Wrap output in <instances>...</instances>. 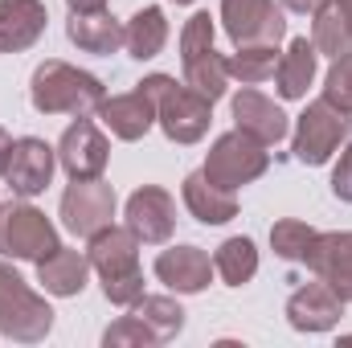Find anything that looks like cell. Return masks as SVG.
Returning <instances> with one entry per match:
<instances>
[{
	"instance_id": "d6a6232c",
	"label": "cell",
	"mask_w": 352,
	"mask_h": 348,
	"mask_svg": "<svg viewBox=\"0 0 352 348\" xmlns=\"http://www.w3.org/2000/svg\"><path fill=\"white\" fill-rule=\"evenodd\" d=\"M320 4H328V0H283V8H291V12H316Z\"/></svg>"
},
{
	"instance_id": "7402d4cb",
	"label": "cell",
	"mask_w": 352,
	"mask_h": 348,
	"mask_svg": "<svg viewBox=\"0 0 352 348\" xmlns=\"http://www.w3.org/2000/svg\"><path fill=\"white\" fill-rule=\"evenodd\" d=\"M87 274H90V259L70 250V246H58L50 259L37 262V279L50 295L58 299H70V295H82L87 291Z\"/></svg>"
},
{
	"instance_id": "cb8c5ba5",
	"label": "cell",
	"mask_w": 352,
	"mask_h": 348,
	"mask_svg": "<svg viewBox=\"0 0 352 348\" xmlns=\"http://www.w3.org/2000/svg\"><path fill=\"white\" fill-rule=\"evenodd\" d=\"M316 62H320L316 45H311L307 37H295V41L287 45V54L278 58V70H274L278 94H283V98H303L307 87L316 83Z\"/></svg>"
},
{
	"instance_id": "4316f807",
	"label": "cell",
	"mask_w": 352,
	"mask_h": 348,
	"mask_svg": "<svg viewBox=\"0 0 352 348\" xmlns=\"http://www.w3.org/2000/svg\"><path fill=\"white\" fill-rule=\"evenodd\" d=\"M213 270L221 274L226 287H246L258 274V250L250 238H226L213 254Z\"/></svg>"
},
{
	"instance_id": "8d00e7d4",
	"label": "cell",
	"mask_w": 352,
	"mask_h": 348,
	"mask_svg": "<svg viewBox=\"0 0 352 348\" xmlns=\"http://www.w3.org/2000/svg\"><path fill=\"white\" fill-rule=\"evenodd\" d=\"M173 4H192V0H173Z\"/></svg>"
},
{
	"instance_id": "83f0119b",
	"label": "cell",
	"mask_w": 352,
	"mask_h": 348,
	"mask_svg": "<svg viewBox=\"0 0 352 348\" xmlns=\"http://www.w3.org/2000/svg\"><path fill=\"white\" fill-rule=\"evenodd\" d=\"M278 45H238L234 58H226V70L230 78H238L242 87H258L266 78H274L278 70Z\"/></svg>"
},
{
	"instance_id": "ba28073f",
	"label": "cell",
	"mask_w": 352,
	"mask_h": 348,
	"mask_svg": "<svg viewBox=\"0 0 352 348\" xmlns=\"http://www.w3.org/2000/svg\"><path fill=\"white\" fill-rule=\"evenodd\" d=\"M54 221L33 205H4L0 209V254L16 262H41L58 250Z\"/></svg>"
},
{
	"instance_id": "1f68e13d",
	"label": "cell",
	"mask_w": 352,
	"mask_h": 348,
	"mask_svg": "<svg viewBox=\"0 0 352 348\" xmlns=\"http://www.w3.org/2000/svg\"><path fill=\"white\" fill-rule=\"evenodd\" d=\"M332 193H336V201H352V144H344V152L332 168Z\"/></svg>"
},
{
	"instance_id": "9c48e42d",
	"label": "cell",
	"mask_w": 352,
	"mask_h": 348,
	"mask_svg": "<svg viewBox=\"0 0 352 348\" xmlns=\"http://www.w3.org/2000/svg\"><path fill=\"white\" fill-rule=\"evenodd\" d=\"M221 29L234 45H278L287 17L274 0H221Z\"/></svg>"
},
{
	"instance_id": "ffe728a7",
	"label": "cell",
	"mask_w": 352,
	"mask_h": 348,
	"mask_svg": "<svg viewBox=\"0 0 352 348\" xmlns=\"http://www.w3.org/2000/svg\"><path fill=\"white\" fill-rule=\"evenodd\" d=\"M180 197H184V209H188L201 226H226V221L238 217V201H234V193L221 188V184H213L205 173H188L184 176Z\"/></svg>"
},
{
	"instance_id": "277c9868",
	"label": "cell",
	"mask_w": 352,
	"mask_h": 348,
	"mask_svg": "<svg viewBox=\"0 0 352 348\" xmlns=\"http://www.w3.org/2000/svg\"><path fill=\"white\" fill-rule=\"evenodd\" d=\"M54 328V307L37 295L8 262L0 259V336L16 345H37Z\"/></svg>"
},
{
	"instance_id": "e0dca14e",
	"label": "cell",
	"mask_w": 352,
	"mask_h": 348,
	"mask_svg": "<svg viewBox=\"0 0 352 348\" xmlns=\"http://www.w3.org/2000/svg\"><path fill=\"white\" fill-rule=\"evenodd\" d=\"M234 123H238V131L254 135L266 148L278 144V140H287V131H291L283 107H274L263 90H254V87H242L234 94Z\"/></svg>"
},
{
	"instance_id": "5b68a950",
	"label": "cell",
	"mask_w": 352,
	"mask_h": 348,
	"mask_svg": "<svg viewBox=\"0 0 352 348\" xmlns=\"http://www.w3.org/2000/svg\"><path fill=\"white\" fill-rule=\"evenodd\" d=\"M180 66H184V83L205 94L209 102H217L230 90V70L226 58L213 50V17L209 12H192L180 29Z\"/></svg>"
},
{
	"instance_id": "7a4b0ae2",
	"label": "cell",
	"mask_w": 352,
	"mask_h": 348,
	"mask_svg": "<svg viewBox=\"0 0 352 348\" xmlns=\"http://www.w3.org/2000/svg\"><path fill=\"white\" fill-rule=\"evenodd\" d=\"M29 98H33V107H37L41 115H74V119H82V115H94V111L102 107L107 87H102L90 70H78V66H70V62L50 58V62H41V66L33 70V78H29Z\"/></svg>"
},
{
	"instance_id": "9a60e30c",
	"label": "cell",
	"mask_w": 352,
	"mask_h": 348,
	"mask_svg": "<svg viewBox=\"0 0 352 348\" xmlns=\"http://www.w3.org/2000/svg\"><path fill=\"white\" fill-rule=\"evenodd\" d=\"M98 115H102V123L111 127L115 140L135 144V140H144V135L156 127V98L144 87L127 90V94H111V98H102Z\"/></svg>"
},
{
	"instance_id": "d590c367",
	"label": "cell",
	"mask_w": 352,
	"mask_h": 348,
	"mask_svg": "<svg viewBox=\"0 0 352 348\" xmlns=\"http://www.w3.org/2000/svg\"><path fill=\"white\" fill-rule=\"evenodd\" d=\"M340 8H344V17H349V25H352V0H336Z\"/></svg>"
},
{
	"instance_id": "3957f363",
	"label": "cell",
	"mask_w": 352,
	"mask_h": 348,
	"mask_svg": "<svg viewBox=\"0 0 352 348\" xmlns=\"http://www.w3.org/2000/svg\"><path fill=\"white\" fill-rule=\"evenodd\" d=\"M140 87L156 98V123L173 144L205 140V131L213 123V102L205 94H197L188 83H176L173 74H148Z\"/></svg>"
},
{
	"instance_id": "8fae6325",
	"label": "cell",
	"mask_w": 352,
	"mask_h": 348,
	"mask_svg": "<svg viewBox=\"0 0 352 348\" xmlns=\"http://www.w3.org/2000/svg\"><path fill=\"white\" fill-rule=\"evenodd\" d=\"M107 160H111V144H107V135L90 123V115L74 119V123L62 131V140H58V164L66 168L70 180H94V176H102Z\"/></svg>"
},
{
	"instance_id": "e575fe53",
	"label": "cell",
	"mask_w": 352,
	"mask_h": 348,
	"mask_svg": "<svg viewBox=\"0 0 352 348\" xmlns=\"http://www.w3.org/2000/svg\"><path fill=\"white\" fill-rule=\"evenodd\" d=\"M70 12H94V8H107V0H66Z\"/></svg>"
},
{
	"instance_id": "f546056e",
	"label": "cell",
	"mask_w": 352,
	"mask_h": 348,
	"mask_svg": "<svg viewBox=\"0 0 352 348\" xmlns=\"http://www.w3.org/2000/svg\"><path fill=\"white\" fill-rule=\"evenodd\" d=\"M324 98H328L332 107H340V111L352 115V58L332 62V70H328V78H324Z\"/></svg>"
},
{
	"instance_id": "6da1fadb",
	"label": "cell",
	"mask_w": 352,
	"mask_h": 348,
	"mask_svg": "<svg viewBox=\"0 0 352 348\" xmlns=\"http://www.w3.org/2000/svg\"><path fill=\"white\" fill-rule=\"evenodd\" d=\"M90 270L102 279V295L115 307H131L144 295V270H140V238L123 226H107L90 238L87 246Z\"/></svg>"
},
{
	"instance_id": "52a82bcc",
	"label": "cell",
	"mask_w": 352,
	"mask_h": 348,
	"mask_svg": "<svg viewBox=\"0 0 352 348\" xmlns=\"http://www.w3.org/2000/svg\"><path fill=\"white\" fill-rule=\"evenodd\" d=\"M266 168H270V152H266V144H258L254 135H246V131L234 127V131H226V135L213 140V148H209L201 173L209 176L213 184H221V188L234 193V188L258 180Z\"/></svg>"
},
{
	"instance_id": "f1b7e54d",
	"label": "cell",
	"mask_w": 352,
	"mask_h": 348,
	"mask_svg": "<svg viewBox=\"0 0 352 348\" xmlns=\"http://www.w3.org/2000/svg\"><path fill=\"white\" fill-rule=\"evenodd\" d=\"M316 238H320V230H311L299 217H283V221L270 226V246H274V254L283 262H307Z\"/></svg>"
},
{
	"instance_id": "d6986e66",
	"label": "cell",
	"mask_w": 352,
	"mask_h": 348,
	"mask_svg": "<svg viewBox=\"0 0 352 348\" xmlns=\"http://www.w3.org/2000/svg\"><path fill=\"white\" fill-rule=\"evenodd\" d=\"M45 21L50 12L41 0H0V54H21L37 45Z\"/></svg>"
},
{
	"instance_id": "484cf974",
	"label": "cell",
	"mask_w": 352,
	"mask_h": 348,
	"mask_svg": "<svg viewBox=\"0 0 352 348\" xmlns=\"http://www.w3.org/2000/svg\"><path fill=\"white\" fill-rule=\"evenodd\" d=\"M131 316L152 332L156 345H168V340H176L184 332V307L173 295H140L131 303Z\"/></svg>"
},
{
	"instance_id": "ac0fdd59",
	"label": "cell",
	"mask_w": 352,
	"mask_h": 348,
	"mask_svg": "<svg viewBox=\"0 0 352 348\" xmlns=\"http://www.w3.org/2000/svg\"><path fill=\"white\" fill-rule=\"evenodd\" d=\"M156 279L173 287L176 295H197L213 279V259L201 246H173L156 259Z\"/></svg>"
},
{
	"instance_id": "d4e9b609",
	"label": "cell",
	"mask_w": 352,
	"mask_h": 348,
	"mask_svg": "<svg viewBox=\"0 0 352 348\" xmlns=\"http://www.w3.org/2000/svg\"><path fill=\"white\" fill-rule=\"evenodd\" d=\"M311 17H316L311 21V45H316V54H324L332 62L352 58V25H349V17H344V8L336 0H328Z\"/></svg>"
},
{
	"instance_id": "5bb4252c",
	"label": "cell",
	"mask_w": 352,
	"mask_h": 348,
	"mask_svg": "<svg viewBox=\"0 0 352 348\" xmlns=\"http://www.w3.org/2000/svg\"><path fill=\"white\" fill-rule=\"evenodd\" d=\"M340 316H344V299H340L324 279L299 287V291L287 299V324H291L295 332H332V328L340 324Z\"/></svg>"
},
{
	"instance_id": "2e32d148",
	"label": "cell",
	"mask_w": 352,
	"mask_h": 348,
	"mask_svg": "<svg viewBox=\"0 0 352 348\" xmlns=\"http://www.w3.org/2000/svg\"><path fill=\"white\" fill-rule=\"evenodd\" d=\"M303 266H307L316 279H324L344 303H352V230L320 234Z\"/></svg>"
},
{
	"instance_id": "8992f818",
	"label": "cell",
	"mask_w": 352,
	"mask_h": 348,
	"mask_svg": "<svg viewBox=\"0 0 352 348\" xmlns=\"http://www.w3.org/2000/svg\"><path fill=\"white\" fill-rule=\"evenodd\" d=\"M349 131H352V115L349 111L332 107L328 98H316V102H307L303 115L295 119L291 152H295L299 164L320 168V164H328V160L340 152V144L349 140Z\"/></svg>"
},
{
	"instance_id": "74e56055",
	"label": "cell",
	"mask_w": 352,
	"mask_h": 348,
	"mask_svg": "<svg viewBox=\"0 0 352 348\" xmlns=\"http://www.w3.org/2000/svg\"><path fill=\"white\" fill-rule=\"evenodd\" d=\"M0 209H4V205H0Z\"/></svg>"
},
{
	"instance_id": "30bf717a",
	"label": "cell",
	"mask_w": 352,
	"mask_h": 348,
	"mask_svg": "<svg viewBox=\"0 0 352 348\" xmlns=\"http://www.w3.org/2000/svg\"><path fill=\"white\" fill-rule=\"evenodd\" d=\"M62 226L78 238H94L98 230L115 226V188L102 184L98 176L94 180H74L66 193H62Z\"/></svg>"
},
{
	"instance_id": "836d02e7",
	"label": "cell",
	"mask_w": 352,
	"mask_h": 348,
	"mask_svg": "<svg viewBox=\"0 0 352 348\" xmlns=\"http://www.w3.org/2000/svg\"><path fill=\"white\" fill-rule=\"evenodd\" d=\"M8 152H12V135L0 127V176H4V168H8Z\"/></svg>"
},
{
	"instance_id": "44dd1931",
	"label": "cell",
	"mask_w": 352,
	"mask_h": 348,
	"mask_svg": "<svg viewBox=\"0 0 352 348\" xmlns=\"http://www.w3.org/2000/svg\"><path fill=\"white\" fill-rule=\"evenodd\" d=\"M66 37L82 50V54H115L123 45V25L107 12V8H94V12H70L66 21Z\"/></svg>"
},
{
	"instance_id": "7c38bea8",
	"label": "cell",
	"mask_w": 352,
	"mask_h": 348,
	"mask_svg": "<svg viewBox=\"0 0 352 348\" xmlns=\"http://www.w3.org/2000/svg\"><path fill=\"white\" fill-rule=\"evenodd\" d=\"M123 217H127V230H131L140 242H148V246H164L176 230V205L160 184L135 188V193L127 197Z\"/></svg>"
},
{
	"instance_id": "603a6c76",
	"label": "cell",
	"mask_w": 352,
	"mask_h": 348,
	"mask_svg": "<svg viewBox=\"0 0 352 348\" xmlns=\"http://www.w3.org/2000/svg\"><path fill=\"white\" fill-rule=\"evenodd\" d=\"M164 41H168V17H164L160 4L140 8V12L123 25V45H127V54H131L135 62H152V58L164 50Z\"/></svg>"
},
{
	"instance_id": "4dcf8cb0",
	"label": "cell",
	"mask_w": 352,
	"mask_h": 348,
	"mask_svg": "<svg viewBox=\"0 0 352 348\" xmlns=\"http://www.w3.org/2000/svg\"><path fill=\"white\" fill-rule=\"evenodd\" d=\"M102 345L123 348V345H156V340H152V332H148L135 316H123V320H115V324L102 332Z\"/></svg>"
},
{
	"instance_id": "4fadbf2b",
	"label": "cell",
	"mask_w": 352,
	"mask_h": 348,
	"mask_svg": "<svg viewBox=\"0 0 352 348\" xmlns=\"http://www.w3.org/2000/svg\"><path fill=\"white\" fill-rule=\"evenodd\" d=\"M54 164H58V148H50V144L37 140V135H25V140H12L4 180H8V188H12L16 197H37V193L50 188Z\"/></svg>"
}]
</instances>
